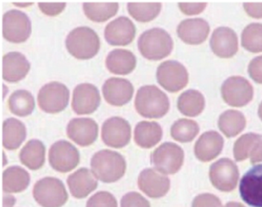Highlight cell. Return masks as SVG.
<instances>
[{
	"mask_svg": "<svg viewBox=\"0 0 262 207\" xmlns=\"http://www.w3.org/2000/svg\"><path fill=\"white\" fill-rule=\"evenodd\" d=\"M90 165L96 179L105 183L119 180L126 170L125 157L121 153L110 150L96 152L92 157Z\"/></svg>",
	"mask_w": 262,
	"mask_h": 207,
	"instance_id": "6da1fadb",
	"label": "cell"
},
{
	"mask_svg": "<svg viewBox=\"0 0 262 207\" xmlns=\"http://www.w3.org/2000/svg\"><path fill=\"white\" fill-rule=\"evenodd\" d=\"M135 107L141 116L161 118L170 108V101L165 92L156 85H144L137 90Z\"/></svg>",
	"mask_w": 262,
	"mask_h": 207,
	"instance_id": "7a4b0ae2",
	"label": "cell"
},
{
	"mask_svg": "<svg viewBox=\"0 0 262 207\" xmlns=\"http://www.w3.org/2000/svg\"><path fill=\"white\" fill-rule=\"evenodd\" d=\"M172 38L168 32L161 28H152L141 34L138 39V48L144 58L151 61L163 59L172 52Z\"/></svg>",
	"mask_w": 262,
	"mask_h": 207,
	"instance_id": "3957f363",
	"label": "cell"
},
{
	"mask_svg": "<svg viewBox=\"0 0 262 207\" xmlns=\"http://www.w3.org/2000/svg\"><path fill=\"white\" fill-rule=\"evenodd\" d=\"M66 47L73 57L87 60L97 55L100 49L99 35L88 26L73 29L66 38Z\"/></svg>",
	"mask_w": 262,
	"mask_h": 207,
	"instance_id": "277c9868",
	"label": "cell"
},
{
	"mask_svg": "<svg viewBox=\"0 0 262 207\" xmlns=\"http://www.w3.org/2000/svg\"><path fill=\"white\" fill-rule=\"evenodd\" d=\"M33 195L35 200L42 207H62L69 199L63 182L58 178L50 176L36 182Z\"/></svg>",
	"mask_w": 262,
	"mask_h": 207,
	"instance_id": "5b68a950",
	"label": "cell"
},
{
	"mask_svg": "<svg viewBox=\"0 0 262 207\" xmlns=\"http://www.w3.org/2000/svg\"><path fill=\"white\" fill-rule=\"evenodd\" d=\"M183 150L172 142L161 144L151 155V162L154 168L165 175L174 174L183 165Z\"/></svg>",
	"mask_w": 262,
	"mask_h": 207,
	"instance_id": "8992f818",
	"label": "cell"
},
{
	"mask_svg": "<svg viewBox=\"0 0 262 207\" xmlns=\"http://www.w3.org/2000/svg\"><path fill=\"white\" fill-rule=\"evenodd\" d=\"M70 90L59 81H51L41 87L37 96L38 104L46 113L62 111L68 106Z\"/></svg>",
	"mask_w": 262,
	"mask_h": 207,
	"instance_id": "52a82bcc",
	"label": "cell"
},
{
	"mask_svg": "<svg viewBox=\"0 0 262 207\" xmlns=\"http://www.w3.org/2000/svg\"><path fill=\"white\" fill-rule=\"evenodd\" d=\"M32 24L25 12L17 9L7 11L3 16V35L10 42L22 43L30 38Z\"/></svg>",
	"mask_w": 262,
	"mask_h": 207,
	"instance_id": "ba28073f",
	"label": "cell"
},
{
	"mask_svg": "<svg viewBox=\"0 0 262 207\" xmlns=\"http://www.w3.org/2000/svg\"><path fill=\"white\" fill-rule=\"evenodd\" d=\"M158 83L169 92L179 91L188 82L186 67L179 61L168 60L159 64L156 72Z\"/></svg>",
	"mask_w": 262,
	"mask_h": 207,
	"instance_id": "9c48e42d",
	"label": "cell"
},
{
	"mask_svg": "<svg viewBox=\"0 0 262 207\" xmlns=\"http://www.w3.org/2000/svg\"><path fill=\"white\" fill-rule=\"evenodd\" d=\"M238 167L229 158H222L211 164L209 169V178L211 184L222 192H231L238 182Z\"/></svg>",
	"mask_w": 262,
	"mask_h": 207,
	"instance_id": "30bf717a",
	"label": "cell"
},
{
	"mask_svg": "<svg viewBox=\"0 0 262 207\" xmlns=\"http://www.w3.org/2000/svg\"><path fill=\"white\" fill-rule=\"evenodd\" d=\"M79 161L80 154L79 150L69 141L61 140L50 147L49 162L56 171L68 173L77 167Z\"/></svg>",
	"mask_w": 262,
	"mask_h": 207,
	"instance_id": "8fae6325",
	"label": "cell"
},
{
	"mask_svg": "<svg viewBox=\"0 0 262 207\" xmlns=\"http://www.w3.org/2000/svg\"><path fill=\"white\" fill-rule=\"evenodd\" d=\"M224 101L232 107H243L252 100L254 88L251 83L242 76L227 78L221 88Z\"/></svg>",
	"mask_w": 262,
	"mask_h": 207,
	"instance_id": "7c38bea8",
	"label": "cell"
},
{
	"mask_svg": "<svg viewBox=\"0 0 262 207\" xmlns=\"http://www.w3.org/2000/svg\"><path fill=\"white\" fill-rule=\"evenodd\" d=\"M131 126L125 118L112 117L104 121L102 139L104 144L113 148H122L131 140Z\"/></svg>",
	"mask_w": 262,
	"mask_h": 207,
	"instance_id": "4fadbf2b",
	"label": "cell"
},
{
	"mask_svg": "<svg viewBox=\"0 0 262 207\" xmlns=\"http://www.w3.org/2000/svg\"><path fill=\"white\" fill-rule=\"evenodd\" d=\"M241 197L252 207H262V164L250 169L240 181Z\"/></svg>",
	"mask_w": 262,
	"mask_h": 207,
	"instance_id": "5bb4252c",
	"label": "cell"
},
{
	"mask_svg": "<svg viewBox=\"0 0 262 207\" xmlns=\"http://www.w3.org/2000/svg\"><path fill=\"white\" fill-rule=\"evenodd\" d=\"M139 190L150 198L163 197L170 190L169 178L155 168H145L138 177Z\"/></svg>",
	"mask_w": 262,
	"mask_h": 207,
	"instance_id": "9a60e30c",
	"label": "cell"
},
{
	"mask_svg": "<svg viewBox=\"0 0 262 207\" xmlns=\"http://www.w3.org/2000/svg\"><path fill=\"white\" fill-rule=\"evenodd\" d=\"M101 102L100 93L94 84L82 83L73 90L72 108L79 115L90 114L97 110Z\"/></svg>",
	"mask_w": 262,
	"mask_h": 207,
	"instance_id": "2e32d148",
	"label": "cell"
},
{
	"mask_svg": "<svg viewBox=\"0 0 262 207\" xmlns=\"http://www.w3.org/2000/svg\"><path fill=\"white\" fill-rule=\"evenodd\" d=\"M133 21L126 16H119L105 26L104 36L108 44L115 46L128 45L136 36Z\"/></svg>",
	"mask_w": 262,
	"mask_h": 207,
	"instance_id": "e0dca14e",
	"label": "cell"
},
{
	"mask_svg": "<svg viewBox=\"0 0 262 207\" xmlns=\"http://www.w3.org/2000/svg\"><path fill=\"white\" fill-rule=\"evenodd\" d=\"M67 133L78 145L88 147L97 139L99 126L92 118H73L67 125Z\"/></svg>",
	"mask_w": 262,
	"mask_h": 207,
	"instance_id": "ac0fdd59",
	"label": "cell"
},
{
	"mask_svg": "<svg viewBox=\"0 0 262 207\" xmlns=\"http://www.w3.org/2000/svg\"><path fill=\"white\" fill-rule=\"evenodd\" d=\"M102 90L107 103L118 107L129 102L134 94V87L128 80L116 77L107 79Z\"/></svg>",
	"mask_w": 262,
	"mask_h": 207,
	"instance_id": "d6986e66",
	"label": "cell"
},
{
	"mask_svg": "<svg viewBox=\"0 0 262 207\" xmlns=\"http://www.w3.org/2000/svg\"><path fill=\"white\" fill-rule=\"evenodd\" d=\"M211 50L220 58L234 56L238 51V39L233 29L221 26L214 29L210 38Z\"/></svg>",
	"mask_w": 262,
	"mask_h": 207,
	"instance_id": "ffe728a7",
	"label": "cell"
},
{
	"mask_svg": "<svg viewBox=\"0 0 262 207\" xmlns=\"http://www.w3.org/2000/svg\"><path fill=\"white\" fill-rule=\"evenodd\" d=\"M224 139L215 130L201 135L194 145V155L202 162H209L217 157L223 150Z\"/></svg>",
	"mask_w": 262,
	"mask_h": 207,
	"instance_id": "44dd1931",
	"label": "cell"
},
{
	"mask_svg": "<svg viewBox=\"0 0 262 207\" xmlns=\"http://www.w3.org/2000/svg\"><path fill=\"white\" fill-rule=\"evenodd\" d=\"M210 26L208 21L203 18H188L179 23L177 33L179 38L189 44H199L208 38Z\"/></svg>",
	"mask_w": 262,
	"mask_h": 207,
	"instance_id": "7402d4cb",
	"label": "cell"
},
{
	"mask_svg": "<svg viewBox=\"0 0 262 207\" xmlns=\"http://www.w3.org/2000/svg\"><path fill=\"white\" fill-rule=\"evenodd\" d=\"M30 69V61L21 52H9L3 58V78L8 82H18L24 79Z\"/></svg>",
	"mask_w": 262,
	"mask_h": 207,
	"instance_id": "603a6c76",
	"label": "cell"
},
{
	"mask_svg": "<svg viewBox=\"0 0 262 207\" xmlns=\"http://www.w3.org/2000/svg\"><path fill=\"white\" fill-rule=\"evenodd\" d=\"M67 184L73 197L83 199L96 190L98 181L92 170L82 167L68 176Z\"/></svg>",
	"mask_w": 262,
	"mask_h": 207,
	"instance_id": "cb8c5ba5",
	"label": "cell"
},
{
	"mask_svg": "<svg viewBox=\"0 0 262 207\" xmlns=\"http://www.w3.org/2000/svg\"><path fill=\"white\" fill-rule=\"evenodd\" d=\"M105 65L115 75H128L136 68V57L131 51L116 49L107 55Z\"/></svg>",
	"mask_w": 262,
	"mask_h": 207,
	"instance_id": "d4e9b609",
	"label": "cell"
},
{
	"mask_svg": "<svg viewBox=\"0 0 262 207\" xmlns=\"http://www.w3.org/2000/svg\"><path fill=\"white\" fill-rule=\"evenodd\" d=\"M162 135L163 131L159 123L142 121L135 127L134 141L139 147L149 149L160 142Z\"/></svg>",
	"mask_w": 262,
	"mask_h": 207,
	"instance_id": "484cf974",
	"label": "cell"
},
{
	"mask_svg": "<svg viewBox=\"0 0 262 207\" xmlns=\"http://www.w3.org/2000/svg\"><path fill=\"white\" fill-rule=\"evenodd\" d=\"M27 138L25 124L14 118H7L3 124V145L9 150H16Z\"/></svg>",
	"mask_w": 262,
	"mask_h": 207,
	"instance_id": "4316f807",
	"label": "cell"
},
{
	"mask_svg": "<svg viewBox=\"0 0 262 207\" xmlns=\"http://www.w3.org/2000/svg\"><path fill=\"white\" fill-rule=\"evenodd\" d=\"M30 182V173L19 166L8 167L3 173V189L5 193H20L28 188Z\"/></svg>",
	"mask_w": 262,
	"mask_h": 207,
	"instance_id": "83f0119b",
	"label": "cell"
},
{
	"mask_svg": "<svg viewBox=\"0 0 262 207\" xmlns=\"http://www.w3.org/2000/svg\"><path fill=\"white\" fill-rule=\"evenodd\" d=\"M21 163L31 170H37L45 164L46 147L42 141L30 140L19 153Z\"/></svg>",
	"mask_w": 262,
	"mask_h": 207,
	"instance_id": "f1b7e54d",
	"label": "cell"
},
{
	"mask_svg": "<svg viewBox=\"0 0 262 207\" xmlns=\"http://www.w3.org/2000/svg\"><path fill=\"white\" fill-rule=\"evenodd\" d=\"M82 7L89 19L103 22L116 15L119 6L116 2H84Z\"/></svg>",
	"mask_w": 262,
	"mask_h": 207,
	"instance_id": "f546056e",
	"label": "cell"
},
{
	"mask_svg": "<svg viewBox=\"0 0 262 207\" xmlns=\"http://www.w3.org/2000/svg\"><path fill=\"white\" fill-rule=\"evenodd\" d=\"M177 106L182 114L191 118L196 117L205 108V97L199 90L189 89L181 94L178 98Z\"/></svg>",
	"mask_w": 262,
	"mask_h": 207,
	"instance_id": "4dcf8cb0",
	"label": "cell"
},
{
	"mask_svg": "<svg viewBox=\"0 0 262 207\" xmlns=\"http://www.w3.org/2000/svg\"><path fill=\"white\" fill-rule=\"evenodd\" d=\"M217 125L227 137H234L243 131L246 126V119L239 110H225L219 117Z\"/></svg>",
	"mask_w": 262,
	"mask_h": 207,
	"instance_id": "1f68e13d",
	"label": "cell"
},
{
	"mask_svg": "<svg viewBox=\"0 0 262 207\" xmlns=\"http://www.w3.org/2000/svg\"><path fill=\"white\" fill-rule=\"evenodd\" d=\"M8 106L11 113L19 117L31 114L36 107L34 97L27 90H16L10 95Z\"/></svg>",
	"mask_w": 262,
	"mask_h": 207,
	"instance_id": "d6a6232c",
	"label": "cell"
},
{
	"mask_svg": "<svg viewBox=\"0 0 262 207\" xmlns=\"http://www.w3.org/2000/svg\"><path fill=\"white\" fill-rule=\"evenodd\" d=\"M128 13L136 21L148 22L160 13L162 3L159 2H129L127 3Z\"/></svg>",
	"mask_w": 262,
	"mask_h": 207,
	"instance_id": "836d02e7",
	"label": "cell"
},
{
	"mask_svg": "<svg viewBox=\"0 0 262 207\" xmlns=\"http://www.w3.org/2000/svg\"><path fill=\"white\" fill-rule=\"evenodd\" d=\"M199 124L192 120L182 118L174 121L171 127V135L173 139L181 143L192 141L199 133Z\"/></svg>",
	"mask_w": 262,
	"mask_h": 207,
	"instance_id": "e575fe53",
	"label": "cell"
},
{
	"mask_svg": "<svg viewBox=\"0 0 262 207\" xmlns=\"http://www.w3.org/2000/svg\"><path fill=\"white\" fill-rule=\"evenodd\" d=\"M242 44L248 52H262V24L251 23L242 33Z\"/></svg>",
	"mask_w": 262,
	"mask_h": 207,
	"instance_id": "d590c367",
	"label": "cell"
},
{
	"mask_svg": "<svg viewBox=\"0 0 262 207\" xmlns=\"http://www.w3.org/2000/svg\"><path fill=\"white\" fill-rule=\"evenodd\" d=\"M262 136L255 133H248L241 136L234 142L233 153L234 159L237 162L245 160L250 157L251 151Z\"/></svg>",
	"mask_w": 262,
	"mask_h": 207,
	"instance_id": "8d00e7d4",
	"label": "cell"
},
{
	"mask_svg": "<svg viewBox=\"0 0 262 207\" xmlns=\"http://www.w3.org/2000/svg\"><path fill=\"white\" fill-rule=\"evenodd\" d=\"M86 207H118L117 200L112 193L100 191L92 196Z\"/></svg>",
	"mask_w": 262,
	"mask_h": 207,
	"instance_id": "74e56055",
	"label": "cell"
},
{
	"mask_svg": "<svg viewBox=\"0 0 262 207\" xmlns=\"http://www.w3.org/2000/svg\"><path fill=\"white\" fill-rule=\"evenodd\" d=\"M121 207H151L149 202L137 192H129L122 196Z\"/></svg>",
	"mask_w": 262,
	"mask_h": 207,
	"instance_id": "f35d334b",
	"label": "cell"
},
{
	"mask_svg": "<svg viewBox=\"0 0 262 207\" xmlns=\"http://www.w3.org/2000/svg\"><path fill=\"white\" fill-rule=\"evenodd\" d=\"M191 207H224L219 197L211 193L198 195L193 199Z\"/></svg>",
	"mask_w": 262,
	"mask_h": 207,
	"instance_id": "ab89813d",
	"label": "cell"
},
{
	"mask_svg": "<svg viewBox=\"0 0 262 207\" xmlns=\"http://www.w3.org/2000/svg\"><path fill=\"white\" fill-rule=\"evenodd\" d=\"M39 9L42 13L50 16L59 15L67 6L66 2H39Z\"/></svg>",
	"mask_w": 262,
	"mask_h": 207,
	"instance_id": "60d3db41",
	"label": "cell"
},
{
	"mask_svg": "<svg viewBox=\"0 0 262 207\" xmlns=\"http://www.w3.org/2000/svg\"><path fill=\"white\" fill-rule=\"evenodd\" d=\"M248 75L258 84H262V55L251 60L248 67Z\"/></svg>",
	"mask_w": 262,
	"mask_h": 207,
	"instance_id": "b9f144b4",
	"label": "cell"
},
{
	"mask_svg": "<svg viewBox=\"0 0 262 207\" xmlns=\"http://www.w3.org/2000/svg\"><path fill=\"white\" fill-rule=\"evenodd\" d=\"M207 3L204 2H198V3H186L182 2L179 3V7L180 10L185 15H193L200 14L203 12L204 9L206 8Z\"/></svg>",
	"mask_w": 262,
	"mask_h": 207,
	"instance_id": "7bdbcfd3",
	"label": "cell"
},
{
	"mask_svg": "<svg viewBox=\"0 0 262 207\" xmlns=\"http://www.w3.org/2000/svg\"><path fill=\"white\" fill-rule=\"evenodd\" d=\"M244 9L247 14L252 18H262V3L247 2L244 3Z\"/></svg>",
	"mask_w": 262,
	"mask_h": 207,
	"instance_id": "ee69618b",
	"label": "cell"
},
{
	"mask_svg": "<svg viewBox=\"0 0 262 207\" xmlns=\"http://www.w3.org/2000/svg\"><path fill=\"white\" fill-rule=\"evenodd\" d=\"M251 164L262 162V140L257 143L250 155Z\"/></svg>",
	"mask_w": 262,
	"mask_h": 207,
	"instance_id": "f6af8a7d",
	"label": "cell"
},
{
	"mask_svg": "<svg viewBox=\"0 0 262 207\" xmlns=\"http://www.w3.org/2000/svg\"><path fill=\"white\" fill-rule=\"evenodd\" d=\"M3 200H4L3 207H13L16 202V199L15 196L10 194H4Z\"/></svg>",
	"mask_w": 262,
	"mask_h": 207,
	"instance_id": "bcb514c9",
	"label": "cell"
},
{
	"mask_svg": "<svg viewBox=\"0 0 262 207\" xmlns=\"http://www.w3.org/2000/svg\"><path fill=\"white\" fill-rule=\"evenodd\" d=\"M15 6H19V7H27V6H32L33 4V2H13Z\"/></svg>",
	"mask_w": 262,
	"mask_h": 207,
	"instance_id": "7dc6e473",
	"label": "cell"
},
{
	"mask_svg": "<svg viewBox=\"0 0 262 207\" xmlns=\"http://www.w3.org/2000/svg\"><path fill=\"white\" fill-rule=\"evenodd\" d=\"M224 207H245L243 204L237 202H229Z\"/></svg>",
	"mask_w": 262,
	"mask_h": 207,
	"instance_id": "c3c4849f",
	"label": "cell"
},
{
	"mask_svg": "<svg viewBox=\"0 0 262 207\" xmlns=\"http://www.w3.org/2000/svg\"><path fill=\"white\" fill-rule=\"evenodd\" d=\"M257 113H258L259 118H260V119L262 121V101L261 103H260V105H259Z\"/></svg>",
	"mask_w": 262,
	"mask_h": 207,
	"instance_id": "681fc988",
	"label": "cell"
},
{
	"mask_svg": "<svg viewBox=\"0 0 262 207\" xmlns=\"http://www.w3.org/2000/svg\"><path fill=\"white\" fill-rule=\"evenodd\" d=\"M3 155H4V163H3V166H4V167H5V166L7 165V156H6V154L5 153H4H4H3Z\"/></svg>",
	"mask_w": 262,
	"mask_h": 207,
	"instance_id": "f907efd6",
	"label": "cell"
}]
</instances>
